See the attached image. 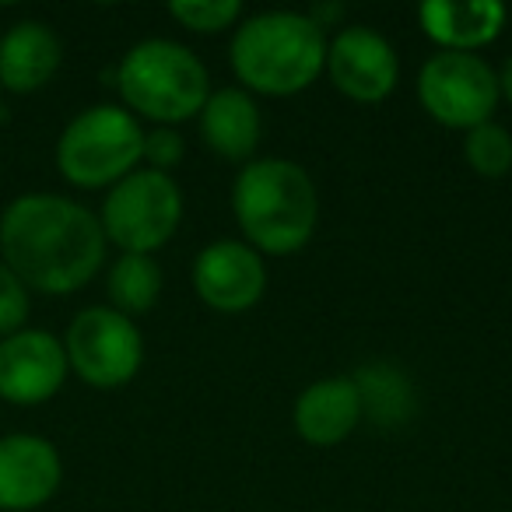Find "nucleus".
I'll list each match as a JSON object with an SVG mask.
<instances>
[{"label": "nucleus", "mask_w": 512, "mask_h": 512, "mask_svg": "<svg viewBox=\"0 0 512 512\" xmlns=\"http://www.w3.org/2000/svg\"><path fill=\"white\" fill-rule=\"evenodd\" d=\"M0 253L25 288L81 292L106 260V232L88 207L57 193H25L0 214Z\"/></svg>", "instance_id": "f257e3e1"}, {"label": "nucleus", "mask_w": 512, "mask_h": 512, "mask_svg": "<svg viewBox=\"0 0 512 512\" xmlns=\"http://www.w3.org/2000/svg\"><path fill=\"white\" fill-rule=\"evenodd\" d=\"M232 211L256 253L288 256L316 235L320 193L302 165L288 158H256L235 179Z\"/></svg>", "instance_id": "f03ea898"}, {"label": "nucleus", "mask_w": 512, "mask_h": 512, "mask_svg": "<svg viewBox=\"0 0 512 512\" xmlns=\"http://www.w3.org/2000/svg\"><path fill=\"white\" fill-rule=\"evenodd\" d=\"M232 71L260 95H299L327 71V32L302 11H264L235 29Z\"/></svg>", "instance_id": "7ed1b4c3"}, {"label": "nucleus", "mask_w": 512, "mask_h": 512, "mask_svg": "<svg viewBox=\"0 0 512 512\" xmlns=\"http://www.w3.org/2000/svg\"><path fill=\"white\" fill-rule=\"evenodd\" d=\"M207 85V67L197 60V53L172 39H144L116 67V88L123 102L162 127L200 116L211 95Z\"/></svg>", "instance_id": "20e7f679"}, {"label": "nucleus", "mask_w": 512, "mask_h": 512, "mask_svg": "<svg viewBox=\"0 0 512 512\" xmlns=\"http://www.w3.org/2000/svg\"><path fill=\"white\" fill-rule=\"evenodd\" d=\"M144 162V130L120 106H92L64 127L57 141V169L71 186H116Z\"/></svg>", "instance_id": "39448f33"}, {"label": "nucleus", "mask_w": 512, "mask_h": 512, "mask_svg": "<svg viewBox=\"0 0 512 512\" xmlns=\"http://www.w3.org/2000/svg\"><path fill=\"white\" fill-rule=\"evenodd\" d=\"M183 221V190L169 172L137 169L109 190L102 204V232L123 253L151 256L176 235Z\"/></svg>", "instance_id": "423d86ee"}, {"label": "nucleus", "mask_w": 512, "mask_h": 512, "mask_svg": "<svg viewBox=\"0 0 512 512\" xmlns=\"http://www.w3.org/2000/svg\"><path fill=\"white\" fill-rule=\"evenodd\" d=\"M498 99V74L477 53H435L418 74L421 109L449 130L491 123Z\"/></svg>", "instance_id": "0eeeda50"}, {"label": "nucleus", "mask_w": 512, "mask_h": 512, "mask_svg": "<svg viewBox=\"0 0 512 512\" xmlns=\"http://www.w3.org/2000/svg\"><path fill=\"white\" fill-rule=\"evenodd\" d=\"M67 365L95 390H116L137 376L144 362V341L134 320L109 306L81 309L67 327Z\"/></svg>", "instance_id": "6e6552de"}, {"label": "nucleus", "mask_w": 512, "mask_h": 512, "mask_svg": "<svg viewBox=\"0 0 512 512\" xmlns=\"http://www.w3.org/2000/svg\"><path fill=\"white\" fill-rule=\"evenodd\" d=\"M193 292L214 313H246L267 292L264 256L256 253L249 242H211L193 260Z\"/></svg>", "instance_id": "1a4fd4ad"}, {"label": "nucleus", "mask_w": 512, "mask_h": 512, "mask_svg": "<svg viewBox=\"0 0 512 512\" xmlns=\"http://www.w3.org/2000/svg\"><path fill=\"white\" fill-rule=\"evenodd\" d=\"M64 341L50 330H18L0 341V400L15 407L46 404L67 379Z\"/></svg>", "instance_id": "9d476101"}, {"label": "nucleus", "mask_w": 512, "mask_h": 512, "mask_svg": "<svg viewBox=\"0 0 512 512\" xmlns=\"http://www.w3.org/2000/svg\"><path fill=\"white\" fill-rule=\"evenodd\" d=\"M327 74L341 95L355 102H383L397 88L400 60L379 32L348 25L327 43Z\"/></svg>", "instance_id": "9b49d317"}, {"label": "nucleus", "mask_w": 512, "mask_h": 512, "mask_svg": "<svg viewBox=\"0 0 512 512\" xmlns=\"http://www.w3.org/2000/svg\"><path fill=\"white\" fill-rule=\"evenodd\" d=\"M64 463L43 435H4L0 439V512H32L60 488Z\"/></svg>", "instance_id": "f8f14e48"}, {"label": "nucleus", "mask_w": 512, "mask_h": 512, "mask_svg": "<svg viewBox=\"0 0 512 512\" xmlns=\"http://www.w3.org/2000/svg\"><path fill=\"white\" fill-rule=\"evenodd\" d=\"M365 411V397L358 379L330 376L309 383L295 400V432L309 446H337L358 428Z\"/></svg>", "instance_id": "ddd939ff"}, {"label": "nucleus", "mask_w": 512, "mask_h": 512, "mask_svg": "<svg viewBox=\"0 0 512 512\" xmlns=\"http://www.w3.org/2000/svg\"><path fill=\"white\" fill-rule=\"evenodd\" d=\"M505 18L509 11L498 0H428L418 11L421 32L439 43L442 53H477L495 43Z\"/></svg>", "instance_id": "4468645a"}, {"label": "nucleus", "mask_w": 512, "mask_h": 512, "mask_svg": "<svg viewBox=\"0 0 512 512\" xmlns=\"http://www.w3.org/2000/svg\"><path fill=\"white\" fill-rule=\"evenodd\" d=\"M64 46L43 22H18L0 39V88L18 95L39 92L60 71Z\"/></svg>", "instance_id": "2eb2a0df"}, {"label": "nucleus", "mask_w": 512, "mask_h": 512, "mask_svg": "<svg viewBox=\"0 0 512 512\" xmlns=\"http://www.w3.org/2000/svg\"><path fill=\"white\" fill-rule=\"evenodd\" d=\"M260 109H256L253 95L242 88H221L211 92L200 109V137L214 155L228 158V162H246L260 144Z\"/></svg>", "instance_id": "dca6fc26"}, {"label": "nucleus", "mask_w": 512, "mask_h": 512, "mask_svg": "<svg viewBox=\"0 0 512 512\" xmlns=\"http://www.w3.org/2000/svg\"><path fill=\"white\" fill-rule=\"evenodd\" d=\"M106 288L116 313L123 316L151 313L158 295H162V267L151 256L123 253L113 264V271H109Z\"/></svg>", "instance_id": "f3484780"}, {"label": "nucleus", "mask_w": 512, "mask_h": 512, "mask_svg": "<svg viewBox=\"0 0 512 512\" xmlns=\"http://www.w3.org/2000/svg\"><path fill=\"white\" fill-rule=\"evenodd\" d=\"M463 155H467L470 169L484 179H502L512 172V134L502 123H481V127L467 130L463 141Z\"/></svg>", "instance_id": "a211bd4d"}, {"label": "nucleus", "mask_w": 512, "mask_h": 512, "mask_svg": "<svg viewBox=\"0 0 512 512\" xmlns=\"http://www.w3.org/2000/svg\"><path fill=\"white\" fill-rule=\"evenodd\" d=\"M169 15L176 18L179 25H186L190 32H200V36L211 32L214 36V32L239 22L242 4L239 0H172Z\"/></svg>", "instance_id": "6ab92c4d"}, {"label": "nucleus", "mask_w": 512, "mask_h": 512, "mask_svg": "<svg viewBox=\"0 0 512 512\" xmlns=\"http://www.w3.org/2000/svg\"><path fill=\"white\" fill-rule=\"evenodd\" d=\"M25 320H29V288L0 260V337L25 330Z\"/></svg>", "instance_id": "aec40b11"}, {"label": "nucleus", "mask_w": 512, "mask_h": 512, "mask_svg": "<svg viewBox=\"0 0 512 512\" xmlns=\"http://www.w3.org/2000/svg\"><path fill=\"white\" fill-rule=\"evenodd\" d=\"M183 137L169 127H158L151 134H144V162L155 172H169L183 162Z\"/></svg>", "instance_id": "412c9836"}, {"label": "nucleus", "mask_w": 512, "mask_h": 512, "mask_svg": "<svg viewBox=\"0 0 512 512\" xmlns=\"http://www.w3.org/2000/svg\"><path fill=\"white\" fill-rule=\"evenodd\" d=\"M498 95L512 106V57L505 60L502 71H498Z\"/></svg>", "instance_id": "4be33fe9"}, {"label": "nucleus", "mask_w": 512, "mask_h": 512, "mask_svg": "<svg viewBox=\"0 0 512 512\" xmlns=\"http://www.w3.org/2000/svg\"><path fill=\"white\" fill-rule=\"evenodd\" d=\"M0 109H4V88H0Z\"/></svg>", "instance_id": "5701e85b"}]
</instances>
